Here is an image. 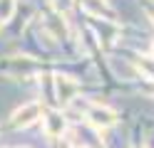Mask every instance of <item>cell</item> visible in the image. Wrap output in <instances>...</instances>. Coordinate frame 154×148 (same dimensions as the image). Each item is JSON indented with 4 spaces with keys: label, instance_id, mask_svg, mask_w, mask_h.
Wrapping results in <instances>:
<instances>
[{
    "label": "cell",
    "instance_id": "obj_1",
    "mask_svg": "<svg viewBox=\"0 0 154 148\" xmlns=\"http://www.w3.org/2000/svg\"><path fill=\"white\" fill-rule=\"evenodd\" d=\"M37 116H40V106L37 104H27V106L17 109V111L13 114V126H27V123H32Z\"/></svg>",
    "mask_w": 154,
    "mask_h": 148
},
{
    "label": "cell",
    "instance_id": "obj_2",
    "mask_svg": "<svg viewBox=\"0 0 154 148\" xmlns=\"http://www.w3.org/2000/svg\"><path fill=\"white\" fill-rule=\"evenodd\" d=\"M90 118H92V123H97V126H102V128H107V126H112L114 121H117V114L109 111V109L94 106L92 111H90Z\"/></svg>",
    "mask_w": 154,
    "mask_h": 148
},
{
    "label": "cell",
    "instance_id": "obj_3",
    "mask_svg": "<svg viewBox=\"0 0 154 148\" xmlns=\"http://www.w3.org/2000/svg\"><path fill=\"white\" fill-rule=\"evenodd\" d=\"M75 91H77V84H75V82H70V79H65V77L57 79V96H60V101H62V104L72 101Z\"/></svg>",
    "mask_w": 154,
    "mask_h": 148
},
{
    "label": "cell",
    "instance_id": "obj_4",
    "mask_svg": "<svg viewBox=\"0 0 154 148\" xmlns=\"http://www.w3.org/2000/svg\"><path fill=\"white\" fill-rule=\"evenodd\" d=\"M45 126H47V133H50V136H57V133H60L62 128H65V121H62V118L57 116V114H47Z\"/></svg>",
    "mask_w": 154,
    "mask_h": 148
}]
</instances>
